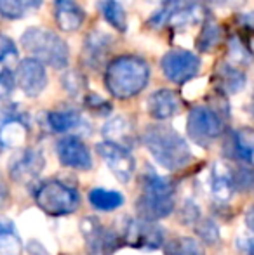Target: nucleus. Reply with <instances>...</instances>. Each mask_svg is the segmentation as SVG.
<instances>
[{"label":"nucleus","mask_w":254,"mask_h":255,"mask_svg":"<svg viewBox=\"0 0 254 255\" xmlns=\"http://www.w3.org/2000/svg\"><path fill=\"white\" fill-rule=\"evenodd\" d=\"M195 221H199V208L193 203L187 202V205L183 207V222L192 224V222H195Z\"/></svg>","instance_id":"58836bf2"},{"label":"nucleus","mask_w":254,"mask_h":255,"mask_svg":"<svg viewBox=\"0 0 254 255\" xmlns=\"http://www.w3.org/2000/svg\"><path fill=\"white\" fill-rule=\"evenodd\" d=\"M61 85L70 96L78 98V96H80L82 92H84V89H85V78L82 77L78 71L70 70L61 77Z\"/></svg>","instance_id":"7c9ffc66"},{"label":"nucleus","mask_w":254,"mask_h":255,"mask_svg":"<svg viewBox=\"0 0 254 255\" xmlns=\"http://www.w3.org/2000/svg\"><path fill=\"white\" fill-rule=\"evenodd\" d=\"M228 56L232 57V61H234L235 64L251 63V52L248 51V47H246L237 37L230 38V44H228Z\"/></svg>","instance_id":"2f4dec72"},{"label":"nucleus","mask_w":254,"mask_h":255,"mask_svg":"<svg viewBox=\"0 0 254 255\" xmlns=\"http://www.w3.org/2000/svg\"><path fill=\"white\" fill-rule=\"evenodd\" d=\"M16 56H17L16 44H14L9 37L0 33V63L9 59V57H16Z\"/></svg>","instance_id":"e433bc0d"},{"label":"nucleus","mask_w":254,"mask_h":255,"mask_svg":"<svg viewBox=\"0 0 254 255\" xmlns=\"http://www.w3.org/2000/svg\"><path fill=\"white\" fill-rule=\"evenodd\" d=\"M174 210V195H152L143 193L136 200V212L138 217L143 221L157 222L160 219H166Z\"/></svg>","instance_id":"f8f14e48"},{"label":"nucleus","mask_w":254,"mask_h":255,"mask_svg":"<svg viewBox=\"0 0 254 255\" xmlns=\"http://www.w3.org/2000/svg\"><path fill=\"white\" fill-rule=\"evenodd\" d=\"M112 47V37L106 35L101 30H94L87 35L84 45V54L85 61L89 66H98L99 61H103V57L106 56V52Z\"/></svg>","instance_id":"dca6fc26"},{"label":"nucleus","mask_w":254,"mask_h":255,"mask_svg":"<svg viewBox=\"0 0 254 255\" xmlns=\"http://www.w3.org/2000/svg\"><path fill=\"white\" fill-rule=\"evenodd\" d=\"M96 151L105 160L106 167L112 170L117 181L124 182V184L131 181L136 170V161L126 146H120L112 141H103L96 146Z\"/></svg>","instance_id":"0eeeda50"},{"label":"nucleus","mask_w":254,"mask_h":255,"mask_svg":"<svg viewBox=\"0 0 254 255\" xmlns=\"http://www.w3.org/2000/svg\"><path fill=\"white\" fill-rule=\"evenodd\" d=\"M47 124L52 132L64 134V132H70V130H73V128H77L78 125L82 124V117L78 111H73V110L51 111V113L47 115Z\"/></svg>","instance_id":"b1692460"},{"label":"nucleus","mask_w":254,"mask_h":255,"mask_svg":"<svg viewBox=\"0 0 254 255\" xmlns=\"http://www.w3.org/2000/svg\"><path fill=\"white\" fill-rule=\"evenodd\" d=\"M143 193L152 195H174V184L167 177H162L157 172L146 170L143 174Z\"/></svg>","instance_id":"bb28decb"},{"label":"nucleus","mask_w":254,"mask_h":255,"mask_svg":"<svg viewBox=\"0 0 254 255\" xmlns=\"http://www.w3.org/2000/svg\"><path fill=\"white\" fill-rule=\"evenodd\" d=\"M14 117H16V115H14L12 108H2L0 106V127H2L7 120H10V118H14Z\"/></svg>","instance_id":"a19ab883"},{"label":"nucleus","mask_w":254,"mask_h":255,"mask_svg":"<svg viewBox=\"0 0 254 255\" xmlns=\"http://www.w3.org/2000/svg\"><path fill=\"white\" fill-rule=\"evenodd\" d=\"M54 16L59 30L73 33V31L80 30L85 14L77 0H56Z\"/></svg>","instance_id":"4468645a"},{"label":"nucleus","mask_w":254,"mask_h":255,"mask_svg":"<svg viewBox=\"0 0 254 255\" xmlns=\"http://www.w3.org/2000/svg\"><path fill=\"white\" fill-rule=\"evenodd\" d=\"M126 202L122 193L113 191V189H105V188H94L89 191V203L94 208L101 212H112L120 208Z\"/></svg>","instance_id":"5701e85b"},{"label":"nucleus","mask_w":254,"mask_h":255,"mask_svg":"<svg viewBox=\"0 0 254 255\" xmlns=\"http://www.w3.org/2000/svg\"><path fill=\"white\" fill-rule=\"evenodd\" d=\"M98 7H99V10H101L103 17H105V21L113 30H117L119 33H126L127 14L119 0H99Z\"/></svg>","instance_id":"4be33fe9"},{"label":"nucleus","mask_w":254,"mask_h":255,"mask_svg":"<svg viewBox=\"0 0 254 255\" xmlns=\"http://www.w3.org/2000/svg\"><path fill=\"white\" fill-rule=\"evenodd\" d=\"M80 233L85 240V245L91 254H103V242H105L106 229L92 215H87L80 222Z\"/></svg>","instance_id":"a211bd4d"},{"label":"nucleus","mask_w":254,"mask_h":255,"mask_svg":"<svg viewBox=\"0 0 254 255\" xmlns=\"http://www.w3.org/2000/svg\"><path fill=\"white\" fill-rule=\"evenodd\" d=\"M251 113H253V117H254V94H253V101H251Z\"/></svg>","instance_id":"a18cd8bd"},{"label":"nucleus","mask_w":254,"mask_h":255,"mask_svg":"<svg viewBox=\"0 0 254 255\" xmlns=\"http://www.w3.org/2000/svg\"><path fill=\"white\" fill-rule=\"evenodd\" d=\"M35 203L42 212L52 217H63L78 210L80 195L75 188L64 184L63 181H45L38 186L35 193Z\"/></svg>","instance_id":"20e7f679"},{"label":"nucleus","mask_w":254,"mask_h":255,"mask_svg":"<svg viewBox=\"0 0 254 255\" xmlns=\"http://www.w3.org/2000/svg\"><path fill=\"white\" fill-rule=\"evenodd\" d=\"M223 120L220 113L209 106H195L188 113L187 130L190 139L200 146H207L223 134Z\"/></svg>","instance_id":"39448f33"},{"label":"nucleus","mask_w":254,"mask_h":255,"mask_svg":"<svg viewBox=\"0 0 254 255\" xmlns=\"http://www.w3.org/2000/svg\"><path fill=\"white\" fill-rule=\"evenodd\" d=\"M150 66L139 56H119L106 66V91L115 99H131L145 91L150 82Z\"/></svg>","instance_id":"f257e3e1"},{"label":"nucleus","mask_w":254,"mask_h":255,"mask_svg":"<svg viewBox=\"0 0 254 255\" xmlns=\"http://www.w3.org/2000/svg\"><path fill=\"white\" fill-rule=\"evenodd\" d=\"M234 151L242 161L254 165V128L244 127L234 134Z\"/></svg>","instance_id":"393cba45"},{"label":"nucleus","mask_w":254,"mask_h":255,"mask_svg":"<svg viewBox=\"0 0 254 255\" xmlns=\"http://www.w3.org/2000/svg\"><path fill=\"white\" fill-rule=\"evenodd\" d=\"M246 224H248V228L254 233V205L248 210V214H246Z\"/></svg>","instance_id":"79ce46f5"},{"label":"nucleus","mask_w":254,"mask_h":255,"mask_svg":"<svg viewBox=\"0 0 254 255\" xmlns=\"http://www.w3.org/2000/svg\"><path fill=\"white\" fill-rule=\"evenodd\" d=\"M16 82L28 98H37L47 87L45 66L37 57H26L19 61L16 68Z\"/></svg>","instance_id":"6e6552de"},{"label":"nucleus","mask_w":254,"mask_h":255,"mask_svg":"<svg viewBox=\"0 0 254 255\" xmlns=\"http://www.w3.org/2000/svg\"><path fill=\"white\" fill-rule=\"evenodd\" d=\"M124 242L134 249L157 250L164 245V233L162 228L155 222L139 219V221L129 222L127 228L124 229Z\"/></svg>","instance_id":"9d476101"},{"label":"nucleus","mask_w":254,"mask_h":255,"mask_svg":"<svg viewBox=\"0 0 254 255\" xmlns=\"http://www.w3.org/2000/svg\"><path fill=\"white\" fill-rule=\"evenodd\" d=\"M235 177L234 172L225 163H214L213 167V177H211V193L218 202L225 203L234 196L235 191Z\"/></svg>","instance_id":"2eb2a0df"},{"label":"nucleus","mask_w":254,"mask_h":255,"mask_svg":"<svg viewBox=\"0 0 254 255\" xmlns=\"http://www.w3.org/2000/svg\"><path fill=\"white\" fill-rule=\"evenodd\" d=\"M85 104H87L92 111H96L98 115H108L110 111H112V104L106 103L105 99L99 98V96H87Z\"/></svg>","instance_id":"c9c22d12"},{"label":"nucleus","mask_w":254,"mask_h":255,"mask_svg":"<svg viewBox=\"0 0 254 255\" xmlns=\"http://www.w3.org/2000/svg\"><path fill=\"white\" fill-rule=\"evenodd\" d=\"M56 154L64 167L75 168V170H89L92 167L91 151L85 146V142L75 135H66L59 139L56 144Z\"/></svg>","instance_id":"9b49d317"},{"label":"nucleus","mask_w":254,"mask_h":255,"mask_svg":"<svg viewBox=\"0 0 254 255\" xmlns=\"http://www.w3.org/2000/svg\"><path fill=\"white\" fill-rule=\"evenodd\" d=\"M221 42V26L214 21H206L197 38V49L200 52H211Z\"/></svg>","instance_id":"cd10ccee"},{"label":"nucleus","mask_w":254,"mask_h":255,"mask_svg":"<svg viewBox=\"0 0 254 255\" xmlns=\"http://www.w3.org/2000/svg\"><path fill=\"white\" fill-rule=\"evenodd\" d=\"M218 82L225 94H237L246 87V73L239 68H235L232 63H223L218 68Z\"/></svg>","instance_id":"6ab92c4d"},{"label":"nucleus","mask_w":254,"mask_h":255,"mask_svg":"<svg viewBox=\"0 0 254 255\" xmlns=\"http://www.w3.org/2000/svg\"><path fill=\"white\" fill-rule=\"evenodd\" d=\"M21 45L28 54L56 70H64L70 61V49L58 33L45 28H28L21 35Z\"/></svg>","instance_id":"7ed1b4c3"},{"label":"nucleus","mask_w":254,"mask_h":255,"mask_svg":"<svg viewBox=\"0 0 254 255\" xmlns=\"http://www.w3.org/2000/svg\"><path fill=\"white\" fill-rule=\"evenodd\" d=\"M45 167L44 154L37 149H21L10 158L9 163V175L19 184L31 182L40 175V172Z\"/></svg>","instance_id":"1a4fd4ad"},{"label":"nucleus","mask_w":254,"mask_h":255,"mask_svg":"<svg viewBox=\"0 0 254 255\" xmlns=\"http://www.w3.org/2000/svg\"><path fill=\"white\" fill-rule=\"evenodd\" d=\"M103 137L106 141H112V142H117L120 146H129L132 144V125L131 122L127 120L126 117H113L103 125Z\"/></svg>","instance_id":"f3484780"},{"label":"nucleus","mask_w":254,"mask_h":255,"mask_svg":"<svg viewBox=\"0 0 254 255\" xmlns=\"http://www.w3.org/2000/svg\"><path fill=\"white\" fill-rule=\"evenodd\" d=\"M181 0H164L162 5L152 14V17L148 19V24L153 28H162L173 19V16L181 9Z\"/></svg>","instance_id":"c85d7f7f"},{"label":"nucleus","mask_w":254,"mask_h":255,"mask_svg":"<svg viewBox=\"0 0 254 255\" xmlns=\"http://www.w3.org/2000/svg\"><path fill=\"white\" fill-rule=\"evenodd\" d=\"M26 125L14 117L0 127V144L3 148H21L26 141Z\"/></svg>","instance_id":"412c9836"},{"label":"nucleus","mask_w":254,"mask_h":255,"mask_svg":"<svg viewBox=\"0 0 254 255\" xmlns=\"http://www.w3.org/2000/svg\"><path fill=\"white\" fill-rule=\"evenodd\" d=\"M148 113L155 120H169L174 115L180 113L181 110V99L178 92L171 89H159L148 98L146 103Z\"/></svg>","instance_id":"ddd939ff"},{"label":"nucleus","mask_w":254,"mask_h":255,"mask_svg":"<svg viewBox=\"0 0 254 255\" xmlns=\"http://www.w3.org/2000/svg\"><path fill=\"white\" fill-rule=\"evenodd\" d=\"M160 70L169 82L183 85L200 71V57L185 49H174L162 56Z\"/></svg>","instance_id":"423d86ee"},{"label":"nucleus","mask_w":254,"mask_h":255,"mask_svg":"<svg viewBox=\"0 0 254 255\" xmlns=\"http://www.w3.org/2000/svg\"><path fill=\"white\" fill-rule=\"evenodd\" d=\"M42 5V0H0V16L5 19H21L28 10Z\"/></svg>","instance_id":"a878e982"},{"label":"nucleus","mask_w":254,"mask_h":255,"mask_svg":"<svg viewBox=\"0 0 254 255\" xmlns=\"http://www.w3.org/2000/svg\"><path fill=\"white\" fill-rule=\"evenodd\" d=\"M178 255H206L204 247L193 238H180L176 245Z\"/></svg>","instance_id":"72a5a7b5"},{"label":"nucleus","mask_w":254,"mask_h":255,"mask_svg":"<svg viewBox=\"0 0 254 255\" xmlns=\"http://www.w3.org/2000/svg\"><path fill=\"white\" fill-rule=\"evenodd\" d=\"M239 249L244 255H254V236H246L239 240Z\"/></svg>","instance_id":"ea45409f"},{"label":"nucleus","mask_w":254,"mask_h":255,"mask_svg":"<svg viewBox=\"0 0 254 255\" xmlns=\"http://www.w3.org/2000/svg\"><path fill=\"white\" fill-rule=\"evenodd\" d=\"M23 242L10 219L0 215V255H21Z\"/></svg>","instance_id":"aec40b11"},{"label":"nucleus","mask_w":254,"mask_h":255,"mask_svg":"<svg viewBox=\"0 0 254 255\" xmlns=\"http://www.w3.org/2000/svg\"><path fill=\"white\" fill-rule=\"evenodd\" d=\"M235 177V186L237 188H251L253 182H254V174L251 170H248V168H242V170L237 172V175H234Z\"/></svg>","instance_id":"4c0bfd02"},{"label":"nucleus","mask_w":254,"mask_h":255,"mask_svg":"<svg viewBox=\"0 0 254 255\" xmlns=\"http://www.w3.org/2000/svg\"><path fill=\"white\" fill-rule=\"evenodd\" d=\"M202 7L197 5V3H192V5H181V9L178 10L173 16V19L169 21L173 26L176 28H183L187 24H195L202 19Z\"/></svg>","instance_id":"c756f323"},{"label":"nucleus","mask_w":254,"mask_h":255,"mask_svg":"<svg viewBox=\"0 0 254 255\" xmlns=\"http://www.w3.org/2000/svg\"><path fill=\"white\" fill-rule=\"evenodd\" d=\"M5 200H7V188L3 186V182L0 181V207L5 203Z\"/></svg>","instance_id":"c03bdc74"},{"label":"nucleus","mask_w":254,"mask_h":255,"mask_svg":"<svg viewBox=\"0 0 254 255\" xmlns=\"http://www.w3.org/2000/svg\"><path fill=\"white\" fill-rule=\"evenodd\" d=\"M197 235H199L206 243H209V245H211V243H216L218 238H220L218 226L214 224L213 221H209V219H204V221H200V224L197 226Z\"/></svg>","instance_id":"473e14b6"},{"label":"nucleus","mask_w":254,"mask_h":255,"mask_svg":"<svg viewBox=\"0 0 254 255\" xmlns=\"http://www.w3.org/2000/svg\"><path fill=\"white\" fill-rule=\"evenodd\" d=\"M244 0H218V3L221 5H228V7H235V5H241Z\"/></svg>","instance_id":"37998d69"},{"label":"nucleus","mask_w":254,"mask_h":255,"mask_svg":"<svg viewBox=\"0 0 254 255\" xmlns=\"http://www.w3.org/2000/svg\"><path fill=\"white\" fill-rule=\"evenodd\" d=\"M16 77L10 73L9 70L0 71V101L3 99H9L10 94L14 92V87H16Z\"/></svg>","instance_id":"f704fd0d"},{"label":"nucleus","mask_w":254,"mask_h":255,"mask_svg":"<svg viewBox=\"0 0 254 255\" xmlns=\"http://www.w3.org/2000/svg\"><path fill=\"white\" fill-rule=\"evenodd\" d=\"M143 144L166 170H180L192 161L188 142L169 125H148L143 132Z\"/></svg>","instance_id":"f03ea898"}]
</instances>
